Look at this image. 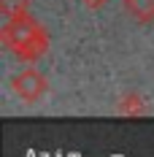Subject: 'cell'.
<instances>
[{"instance_id":"3","label":"cell","mask_w":154,"mask_h":157,"mask_svg":"<svg viewBox=\"0 0 154 157\" xmlns=\"http://www.w3.org/2000/svg\"><path fill=\"white\" fill-rule=\"evenodd\" d=\"M124 8L138 22H152L154 19V0H124Z\"/></svg>"},{"instance_id":"1","label":"cell","mask_w":154,"mask_h":157,"mask_svg":"<svg viewBox=\"0 0 154 157\" xmlns=\"http://www.w3.org/2000/svg\"><path fill=\"white\" fill-rule=\"evenodd\" d=\"M3 41L14 49L19 57H38L43 49H46V35L41 33V27L30 22L27 16H19V19H8V25L3 27Z\"/></svg>"},{"instance_id":"2","label":"cell","mask_w":154,"mask_h":157,"mask_svg":"<svg viewBox=\"0 0 154 157\" xmlns=\"http://www.w3.org/2000/svg\"><path fill=\"white\" fill-rule=\"evenodd\" d=\"M11 90H14L22 100L32 103V100L43 98V92H46V78L41 76L38 71H22V73H16V76L11 78Z\"/></svg>"},{"instance_id":"4","label":"cell","mask_w":154,"mask_h":157,"mask_svg":"<svg viewBox=\"0 0 154 157\" xmlns=\"http://www.w3.org/2000/svg\"><path fill=\"white\" fill-rule=\"evenodd\" d=\"M0 11L6 19H19L27 14V0H0Z\"/></svg>"}]
</instances>
